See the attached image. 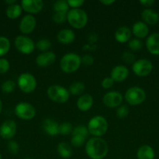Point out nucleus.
<instances>
[{
  "label": "nucleus",
  "instance_id": "1",
  "mask_svg": "<svg viewBox=\"0 0 159 159\" xmlns=\"http://www.w3.org/2000/svg\"><path fill=\"white\" fill-rule=\"evenodd\" d=\"M85 152L91 159H103L108 155V146L104 139L94 137L86 143Z\"/></svg>",
  "mask_w": 159,
  "mask_h": 159
},
{
  "label": "nucleus",
  "instance_id": "2",
  "mask_svg": "<svg viewBox=\"0 0 159 159\" xmlns=\"http://www.w3.org/2000/svg\"><path fill=\"white\" fill-rule=\"evenodd\" d=\"M81 57L76 53H67L60 60V68L65 73H73L77 71L81 65Z\"/></svg>",
  "mask_w": 159,
  "mask_h": 159
},
{
  "label": "nucleus",
  "instance_id": "3",
  "mask_svg": "<svg viewBox=\"0 0 159 159\" xmlns=\"http://www.w3.org/2000/svg\"><path fill=\"white\" fill-rule=\"evenodd\" d=\"M89 134L95 138L103 136L108 130V121L103 116H95L89 120L87 124Z\"/></svg>",
  "mask_w": 159,
  "mask_h": 159
},
{
  "label": "nucleus",
  "instance_id": "4",
  "mask_svg": "<svg viewBox=\"0 0 159 159\" xmlns=\"http://www.w3.org/2000/svg\"><path fill=\"white\" fill-rule=\"evenodd\" d=\"M67 21L72 27L82 29L88 21L87 14L82 9H72L67 12Z\"/></svg>",
  "mask_w": 159,
  "mask_h": 159
},
{
  "label": "nucleus",
  "instance_id": "5",
  "mask_svg": "<svg viewBox=\"0 0 159 159\" xmlns=\"http://www.w3.org/2000/svg\"><path fill=\"white\" fill-rule=\"evenodd\" d=\"M70 92L65 87L59 85H52L48 87L47 95L51 101L57 103H64L70 98Z\"/></svg>",
  "mask_w": 159,
  "mask_h": 159
},
{
  "label": "nucleus",
  "instance_id": "6",
  "mask_svg": "<svg viewBox=\"0 0 159 159\" xmlns=\"http://www.w3.org/2000/svg\"><path fill=\"white\" fill-rule=\"evenodd\" d=\"M146 96V93L143 89L138 86H132L126 90L124 98L129 105L137 106L144 102Z\"/></svg>",
  "mask_w": 159,
  "mask_h": 159
},
{
  "label": "nucleus",
  "instance_id": "7",
  "mask_svg": "<svg viewBox=\"0 0 159 159\" xmlns=\"http://www.w3.org/2000/svg\"><path fill=\"white\" fill-rule=\"evenodd\" d=\"M17 84L20 89L24 93H31L37 87V79L29 72H24L20 75L17 79Z\"/></svg>",
  "mask_w": 159,
  "mask_h": 159
},
{
  "label": "nucleus",
  "instance_id": "8",
  "mask_svg": "<svg viewBox=\"0 0 159 159\" xmlns=\"http://www.w3.org/2000/svg\"><path fill=\"white\" fill-rule=\"evenodd\" d=\"M15 113L20 119L23 120H31L35 116L36 110L32 104L26 102H21L16 106Z\"/></svg>",
  "mask_w": 159,
  "mask_h": 159
},
{
  "label": "nucleus",
  "instance_id": "9",
  "mask_svg": "<svg viewBox=\"0 0 159 159\" xmlns=\"http://www.w3.org/2000/svg\"><path fill=\"white\" fill-rule=\"evenodd\" d=\"M14 43L18 51L23 54H31L34 51L36 46L32 39L24 35L17 36L15 39Z\"/></svg>",
  "mask_w": 159,
  "mask_h": 159
},
{
  "label": "nucleus",
  "instance_id": "10",
  "mask_svg": "<svg viewBox=\"0 0 159 159\" xmlns=\"http://www.w3.org/2000/svg\"><path fill=\"white\" fill-rule=\"evenodd\" d=\"M153 69V65L148 59L142 58L137 60L132 65V70L136 75L145 77L151 74Z\"/></svg>",
  "mask_w": 159,
  "mask_h": 159
},
{
  "label": "nucleus",
  "instance_id": "11",
  "mask_svg": "<svg viewBox=\"0 0 159 159\" xmlns=\"http://www.w3.org/2000/svg\"><path fill=\"white\" fill-rule=\"evenodd\" d=\"M123 96L119 92L110 91L104 95L102 102L108 108H118L123 102Z\"/></svg>",
  "mask_w": 159,
  "mask_h": 159
},
{
  "label": "nucleus",
  "instance_id": "12",
  "mask_svg": "<svg viewBox=\"0 0 159 159\" xmlns=\"http://www.w3.org/2000/svg\"><path fill=\"white\" fill-rule=\"evenodd\" d=\"M17 126L14 120H8L0 126V136L6 140H10L17 133Z\"/></svg>",
  "mask_w": 159,
  "mask_h": 159
},
{
  "label": "nucleus",
  "instance_id": "13",
  "mask_svg": "<svg viewBox=\"0 0 159 159\" xmlns=\"http://www.w3.org/2000/svg\"><path fill=\"white\" fill-rule=\"evenodd\" d=\"M36 24H37V21H36L35 17L31 14H27L21 19L19 28L22 34H29L34 30Z\"/></svg>",
  "mask_w": 159,
  "mask_h": 159
},
{
  "label": "nucleus",
  "instance_id": "14",
  "mask_svg": "<svg viewBox=\"0 0 159 159\" xmlns=\"http://www.w3.org/2000/svg\"><path fill=\"white\" fill-rule=\"evenodd\" d=\"M44 2L41 0H23L21 7L25 12L29 14H37L42 10Z\"/></svg>",
  "mask_w": 159,
  "mask_h": 159
},
{
  "label": "nucleus",
  "instance_id": "15",
  "mask_svg": "<svg viewBox=\"0 0 159 159\" xmlns=\"http://www.w3.org/2000/svg\"><path fill=\"white\" fill-rule=\"evenodd\" d=\"M56 59V55L52 51H46V52H42L37 56L36 57V64L39 67H48L49 65H52Z\"/></svg>",
  "mask_w": 159,
  "mask_h": 159
},
{
  "label": "nucleus",
  "instance_id": "16",
  "mask_svg": "<svg viewBox=\"0 0 159 159\" xmlns=\"http://www.w3.org/2000/svg\"><path fill=\"white\" fill-rule=\"evenodd\" d=\"M110 75L114 82H124L129 75V69L125 65H117L112 68Z\"/></svg>",
  "mask_w": 159,
  "mask_h": 159
},
{
  "label": "nucleus",
  "instance_id": "17",
  "mask_svg": "<svg viewBox=\"0 0 159 159\" xmlns=\"http://www.w3.org/2000/svg\"><path fill=\"white\" fill-rule=\"evenodd\" d=\"M147 51L154 55H159V33H154L148 36L146 40Z\"/></svg>",
  "mask_w": 159,
  "mask_h": 159
},
{
  "label": "nucleus",
  "instance_id": "18",
  "mask_svg": "<svg viewBox=\"0 0 159 159\" xmlns=\"http://www.w3.org/2000/svg\"><path fill=\"white\" fill-rule=\"evenodd\" d=\"M43 130L47 134L50 136H55L59 134V124L55 120L46 118L42 123Z\"/></svg>",
  "mask_w": 159,
  "mask_h": 159
},
{
  "label": "nucleus",
  "instance_id": "19",
  "mask_svg": "<svg viewBox=\"0 0 159 159\" xmlns=\"http://www.w3.org/2000/svg\"><path fill=\"white\" fill-rule=\"evenodd\" d=\"M132 33L137 39H143L147 37L149 27L143 21H137L132 25Z\"/></svg>",
  "mask_w": 159,
  "mask_h": 159
},
{
  "label": "nucleus",
  "instance_id": "20",
  "mask_svg": "<svg viewBox=\"0 0 159 159\" xmlns=\"http://www.w3.org/2000/svg\"><path fill=\"white\" fill-rule=\"evenodd\" d=\"M141 17L143 23L147 25H155L159 21V14L150 8L143 9L141 12Z\"/></svg>",
  "mask_w": 159,
  "mask_h": 159
},
{
  "label": "nucleus",
  "instance_id": "21",
  "mask_svg": "<svg viewBox=\"0 0 159 159\" xmlns=\"http://www.w3.org/2000/svg\"><path fill=\"white\" fill-rule=\"evenodd\" d=\"M94 99L91 95L90 94H83L79 97L76 101V107L78 110L82 112L88 111L93 106Z\"/></svg>",
  "mask_w": 159,
  "mask_h": 159
},
{
  "label": "nucleus",
  "instance_id": "22",
  "mask_svg": "<svg viewBox=\"0 0 159 159\" xmlns=\"http://www.w3.org/2000/svg\"><path fill=\"white\" fill-rule=\"evenodd\" d=\"M115 39L119 43H126L130 40L132 37V30L127 26H120L115 30Z\"/></svg>",
  "mask_w": 159,
  "mask_h": 159
},
{
  "label": "nucleus",
  "instance_id": "23",
  "mask_svg": "<svg viewBox=\"0 0 159 159\" xmlns=\"http://www.w3.org/2000/svg\"><path fill=\"white\" fill-rule=\"evenodd\" d=\"M75 33L70 29H62L58 33L57 40L62 44H70L75 40Z\"/></svg>",
  "mask_w": 159,
  "mask_h": 159
},
{
  "label": "nucleus",
  "instance_id": "24",
  "mask_svg": "<svg viewBox=\"0 0 159 159\" xmlns=\"http://www.w3.org/2000/svg\"><path fill=\"white\" fill-rule=\"evenodd\" d=\"M137 159H154L155 152L151 146L144 144L140 146L137 152Z\"/></svg>",
  "mask_w": 159,
  "mask_h": 159
},
{
  "label": "nucleus",
  "instance_id": "25",
  "mask_svg": "<svg viewBox=\"0 0 159 159\" xmlns=\"http://www.w3.org/2000/svg\"><path fill=\"white\" fill-rule=\"evenodd\" d=\"M57 152L61 158L68 159L73 155V149L68 143L62 141L58 144Z\"/></svg>",
  "mask_w": 159,
  "mask_h": 159
},
{
  "label": "nucleus",
  "instance_id": "26",
  "mask_svg": "<svg viewBox=\"0 0 159 159\" xmlns=\"http://www.w3.org/2000/svg\"><path fill=\"white\" fill-rule=\"evenodd\" d=\"M22 9H22L21 6L17 3L11 5V6H8L6 9V16H8V18L15 20L21 15Z\"/></svg>",
  "mask_w": 159,
  "mask_h": 159
},
{
  "label": "nucleus",
  "instance_id": "27",
  "mask_svg": "<svg viewBox=\"0 0 159 159\" xmlns=\"http://www.w3.org/2000/svg\"><path fill=\"white\" fill-rule=\"evenodd\" d=\"M85 85L81 82H73L69 87V92L74 96H82L85 91Z\"/></svg>",
  "mask_w": 159,
  "mask_h": 159
},
{
  "label": "nucleus",
  "instance_id": "28",
  "mask_svg": "<svg viewBox=\"0 0 159 159\" xmlns=\"http://www.w3.org/2000/svg\"><path fill=\"white\" fill-rule=\"evenodd\" d=\"M68 2L65 0H59L56 1L53 5V9L55 12H69Z\"/></svg>",
  "mask_w": 159,
  "mask_h": 159
},
{
  "label": "nucleus",
  "instance_id": "29",
  "mask_svg": "<svg viewBox=\"0 0 159 159\" xmlns=\"http://www.w3.org/2000/svg\"><path fill=\"white\" fill-rule=\"evenodd\" d=\"M10 48V42L9 39L3 36H0V57L7 54Z\"/></svg>",
  "mask_w": 159,
  "mask_h": 159
},
{
  "label": "nucleus",
  "instance_id": "30",
  "mask_svg": "<svg viewBox=\"0 0 159 159\" xmlns=\"http://www.w3.org/2000/svg\"><path fill=\"white\" fill-rule=\"evenodd\" d=\"M36 47L37 49L42 52H46L51 48V43L48 39H41L36 43Z\"/></svg>",
  "mask_w": 159,
  "mask_h": 159
},
{
  "label": "nucleus",
  "instance_id": "31",
  "mask_svg": "<svg viewBox=\"0 0 159 159\" xmlns=\"http://www.w3.org/2000/svg\"><path fill=\"white\" fill-rule=\"evenodd\" d=\"M73 130V127L71 123L63 122L59 124V134L68 135L72 134Z\"/></svg>",
  "mask_w": 159,
  "mask_h": 159
},
{
  "label": "nucleus",
  "instance_id": "32",
  "mask_svg": "<svg viewBox=\"0 0 159 159\" xmlns=\"http://www.w3.org/2000/svg\"><path fill=\"white\" fill-rule=\"evenodd\" d=\"M89 134H89L88 129L84 125L76 126V127L73 128V132H72V135H80V136L85 137L86 138H87Z\"/></svg>",
  "mask_w": 159,
  "mask_h": 159
},
{
  "label": "nucleus",
  "instance_id": "33",
  "mask_svg": "<svg viewBox=\"0 0 159 159\" xmlns=\"http://www.w3.org/2000/svg\"><path fill=\"white\" fill-rule=\"evenodd\" d=\"M128 47H129L132 51H140L142 48V47H143V43H142V41L140 39L134 38L128 42Z\"/></svg>",
  "mask_w": 159,
  "mask_h": 159
},
{
  "label": "nucleus",
  "instance_id": "34",
  "mask_svg": "<svg viewBox=\"0 0 159 159\" xmlns=\"http://www.w3.org/2000/svg\"><path fill=\"white\" fill-rule=\"evenodd\" d=\"M86 141L85 137L80 136V135H72L71 144L72 145L76 148L81 147L84 144Z\"/></svg>",
  "mask_w": 159,
  "mask_h": 159
},
{
  "label": "nucleus",
  "instance_id": "35",
  "mask_svg": "<svg viewBox=\"0 0 159 159\" xmlns=\"http://www.w3.org/2000/svg\"><path fill=\"white\" fill-rule=\"evenodd\" d=\"M2 90L5 93H10L15 89L16 83L12 80H7L2 85Z\"/></svg>",
  "mask_w": 159,
  "mask_h": 159
},
{
  "label": "nucleus",
  "instance_id": "36",
  "mask_svg": "<svg viewBox=\"0 0 159 159\" xmlns=\"http://www.w3.org/2000/svg\"><path fill=\"white\" fill-rule=\"evenodd\" d=\"M129 110L127 106L126 105H121L117 108L116 110V116H118L119 119H124L126 116L129 115Z\"/></svg>",
  "mask_w": 159,
  "mask_h": 159
},
{
  "label": "nucleus",
  "instance_id": "37",
  "mask_svg": "<svg viewBox=\"0 0 159 159\" xmlns=\"http://www.w3.org/2000/svg\"><path fill=\"white\" fill-rule=\"evenodd\" d=\"M7 148L8 151L9 152V153H11L12 155H17L19 153V151H20V146H19L18 143L15 141H10L7 144Z\"/></svg>",
  "mask_w": 159,
  "mask_h": 159
},
{
  "label": "nucleus",
  "instance_id": "38",
  "mask_svg": "<svg viewBox=\"0 0 159 159\" xmlns=\"http://www.w3.org/2000/svg\"><path fill=\"white\" fill-rule=\"evenodd\" d=\"M122 59L126 64H133L136 61V57L132 52L126 51L122 54Z\"/></svg>",
  "mask_w": 159,
  "mask_h": 159
},
{
  "label": "nucleus",
  "instance_id": "39",
  "mask_svg": "<svg viewBox=\"0 0 159 159\" xmlns=\"http://www.w3.org/2000/svg\"><path fill=\"white\" fill-rule=\"evenodd\" d=\"M53 21L56 23H62L67 20L66 12H55L52 16Z\"/></svg>",
  "mask_w": 159,
  "mask_h": 159
},
{
  "label": "nucleus",
  "instance_id": "40",
  "mask_svg": "<svg viewBox=\"0 0 159 159\" xmlns=\"http://www.w3.org/2000/svg\"><path fill=\"white\" fill-rule=\"evenodd\" d=\"M10 68L9 61L5 58H0V74H5Z\"/></svg>",
  "mask_w": 159,
  "mask_h": 159
},
{
  "label": "nucleus",
  "instance_id": "41",
  "mask_svg": "<svg viewBox=\"0 0 159 159\" xmlns=\"http://www.w3.org/2000/svg\"><path fill=\"white\" fill-rule=\"evenodd\" d=\"M67 2L72 9H80V6L84 4V0H67Z\"/></svg>",
  "mask_w": 159,
  "mask_h": 159
},
{
  "label": "nucleus",
  "instance_id": "42",
  "mask_svg": "<svg viewBox=\"0 0 159 159\" xmlns=\"http://www.w3.org/2000/svg\"><path fill=\"white\" fill-rule=\"evenodd\" d=\"M114 81L112 80V79L111 77H107L104 78L102 81H101V86L104 89H108L111 87L113 85Z\"/></svg>",
  "mask_w": 159,
  "mask_h": 159
},
{
  "label": "nucleus",
  "instance_id": "43",
  "mask_svg": "<svg viewBox=\"0 0 159 159\" xmlns=\"http://www.w3.org/2000/svg\"><path fill=\"white\" fill-rule=\"evenodd\" d=\"M81 63L85 65H91L94 63V57L90 54H84L81 57Z\"/></svg>",
  "mask_w": 159,
  "mask_h": 159
},
{
  "label": "nucleus",
  "instance_id": "44",
  "mask_svg": "<svg viewBox=\"0 0 159 159\" xmlns=\"http://www.w3.org/2000/svg\"><path fill=\"white\" fill-rule=\"evenodd\" d=\"M154 0H140V3L145 7H151L154 4Z\"/></svg>",
  "mask_w": 159,
  "mask_h": 159
},
{
  "label": "nucleus",
  "instance_id": "45",
  "mask_svg": "<svg viewBox=\"0 0 159 159\" xmlns=\"http://www.w3.org/2000/svg\"><path fill=\"white\" fill-rule=\"evenodd\" d=\"M101 4L104 5V6H109V5H112L115 2V0H101Z\"/></svg>",
  "mask_w": 159,
  "mask_h": 159
},
{
  "label": "nucleus",
  "instance_id": "46",
  "mask_svg": "<svg viewBox=\"0 0 159 159\" xmlns=\"http://www.w3.org/2000/svg\"><path fill=\"white\" fill-rule=\"evenodd\" d=\"M6 3H7L9 6H11V5H13L17 3V1L16 0H6Z\"/></svg>",
  "mask_w": 159,
  "mask_h": 159
},
{
  "label": "nucleus",
  "instance_id": "47",
  "mask_svg": "<svg viewBox=\"0 0 159 159\" xmlns=\"http://www.w3.org/2000/svg\"><path fill=\"white\" fill-rule=\"evenodd\" d=\"M2 110V102L1 99H0V113H1Z\"/></svg>",
  "mask_w": 159,
  "mask_h": 159
},
{
  "label": "nucleus",
  "instance_id": "48",
  "mask_svg": "<svg viewBox=\"0 0 159 159\" xmlns=\"http://www.w3.org/2000/svg\"><path fill=\"white\" fill-rule=\"evenodd\" d=\"M25 159H32V158H26Z\"/></svg>",
  "mask_w": 159,
  "mask_h": 159
},
{
  "label": "nucleus",
  "instance_id": "49",
  "mask_svg": "<svg viewBox=\"0 0 159 159\" xmlns=\"http://www.w3.org/2000/svg\"><path fill=\"white\" fill-rule=\"evenodd\" d=\"M0 159H2V155H1V154H0Z\"/></svg>",
  "mask_w": 159,
  "mask_h": 159
}]
</instances>
